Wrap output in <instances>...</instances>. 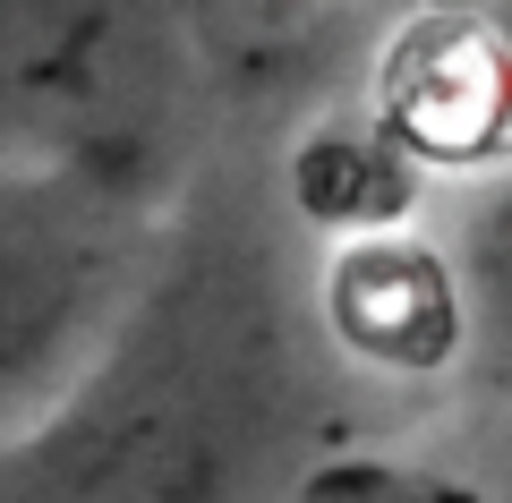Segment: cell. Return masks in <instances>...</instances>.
Listing matches in <instances>:
<instances>
[{"label": "cell", "mask_w": 512, "mask_h": 503, "mask_svg": "<svg viewBox=\"0 0 512 503\" xmlns=\"http://www.w3.org/2000/svg\"><path fill=\"white\" fill-rule=\"evenodd\" d=\"M9 86L26 120L94 137L103 111H137L146 94V26H128V0H18Z\"/></svg>", "instance_id": "obj_2"}, {"label": "cell", "mask_w": 512, "mask_h": 503, "mask_svg": "<svg viewBox=\"0 0 512 503\" xmlns=\"http://www.w3.org/2000/svg\"><path fill=\"white\" fill-rule=\"evenodd\" d=\"M333 324L384 367H444L461 333L444 265L427 248H393V239H367L333 265Z\"/></svg>", "instance_id": "obj_3"}, {"label": "cell", "mask_w": 512, "mask_h": 503, "mask_svg": "<svg viewBox=\"0 0 512 503\" xmlns=\"http://www.w3.org/2000/svg\"><path fill=\"white\" fill-rule=\"evenodd\" d=\"M410 197V162L393 137H359V128H325L299 154V205L316 222H393Z\"/></svg>", "instance_id": "obj_4"}, {"label": "cell", "mask_w": 512, "mask_h": 503, "mask_svg": "<svg viewBox=\"0 0 512 503\" xmlns=\"http://www.w3.org/2000/svg\"><path fill=\"white\" fill-rule=\"evenodd\" d=\"M512 120V52L470 9H427L384 52V137L427 162H470Z\"/></svg>", "instance_id": "obj_1"}]
</instances>
